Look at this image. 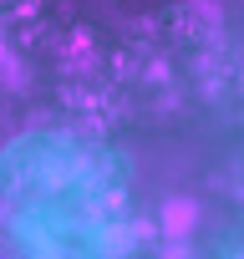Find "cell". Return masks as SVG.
<instances>
[{"mask_svg": "<svg viewBox=\"0 0 244 259\" xmlns=\"http://www.w3.org/2000/svg\"><path fill=\"white\" fill-rule=\"evenodd\" d=\"M193 224H198V203L193 198H168L163 203V234H168V244H183L188 234H193Z\"/></svg>", "mask_w": 244, "mask_h": 259, "instance_id": "obj_1", "label": "cell"}]
</instances>
